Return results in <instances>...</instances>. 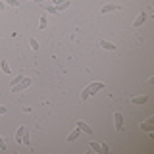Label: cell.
<instances>
[{
    "label": "cell",
    "instance_id": "cell-7",
    "mask_svg": "<svg viewBox=\"0 0 154 154\" xmlns=\"http://www.w3.org/2000/svg\"><path fill=\"white\" fill-rule=\"evenodd\" d=\"M141 129H143V131H148V133H152V129H154V125H152V118H148L144 123H141Z\"/></svg>",
    "mask_w": 154,
    "mask_h": 154
},
{
    "label": "cell",
    "instance_id": "cell-11",
    "mask_svg": "<svg viewBox=\"0 0 154 154\" xmlns=\"http://www.w3.org/2000/svg\"><path fill=\"white\" fill-rule=\"evenodd\" d=\"M25 131H27L25 125H21V127L16 131V143H21V137H23V133H25Z\"/></svg>",
    "mask_w": 154,
    "mask_h": 154
},
{
    "label": "cell",
    "instance_id": "cell-10",
    "mask_svg": "<svg viewBox=\"0 0 154 154\" xmlns=\"http://www.w3.org/2000/svg\"><path fill=\"white\" fill-rule=\"evenodd\" d=\"M79 135H81V129H79V127H75L73 131L67 135V141H75V139H79Z\"/></svg>",
    "mask_w": 154,
    "mask_h": 154
},
{
    "label": "cell",
    "instance_id": "cell-9",
    "mask_svg": "<svg viewBox=\"0 0 154 154\" xmlns=\"http://www.w3.org/2000/svg\"><path fill=\"white\" fill-rule=\"evenodd\" d=\"M0 69H2L6 75H10V73H12V67H10V64H8L6 60H2V62H0Z\"/></svg>",
    "mask_w": 154,
    "mask_h": 154
},
{
    "label": "cell",
    "instance_id": "cell-8",
    "mask_svg": "<svg viewBox=\"0 0 154 154\" xmlns=\"http://www.w3.org/2000/svg\"><path fill=\"white\" fill-rule=\"evenodd\" d=\"M77 127H79L83 133H87V135H93V129H91V127H89V125H87L85 122H77Z\"/></svg>",
    "mask_w": 154,
    "mask_h": 154
},
{
    "label": "cell",
    "instance_id": "cell-2",
    "mask_svg": "<svg viewBox=\"0 0 154 154\" xmlns=\"http://www.w3.org/2000/svg\"><path fill=\"white\" fill-rule=\"evenodd\" d=\"M31 87V77H23L21 81H19L17 85H14L12 87V93H21V91H25Z\"/></svg>",
    "mask_w": 154,
    "mask_h": 154
},
{
    "label": "cell",
    "instance_id": "cell-3",
    "mask_svg": "<svg viewBox=\"0 0 154 154\" xmlns=\"http://www.w3.org/2000/svg\"><path fill=\"white\" fill-rule=\"evenodd\" d=\"M114 123H116V131H123V116L119 112L114 114Z\"/></svg>",
    "mask_w": 154,
    "mask_h": 154
},
{
    "label": "cell",
    "instance_id": "cell-20",
    "mask_svg": "<svg viewBox=\"0 0 154 154\" xmlns=\"http://www.w3.org/2000/svg\"><path fill=\"white\" fill-rule=\"evenodd\" d=\"M0 150H6V143H4L2 137H0Z\"/></svg>",
    "mask_w": 154,
    "mask_h": 154
},
{
    "label": "cell",
    "instance_id": "cell-1",
    "mask_svg": "<svg viewBox=\"0 0 154 154\" xmlns=\"http://www.w3.org/2000/svg\"><path fill=\"white\" fill-rule=\"evenodd\" d=\"M102 89H104V83H102V81H96V83L89 85V87L83 91V93H81V100H89L91 96H94L98 91H102Z\"/></svg>",
    "mask_w": 154,
    "mask_h": 154
},
{
    "label": "cell",
    "instance_id": "cell-21",
    "mask_svg": "<svg viewBox=\"0 0 154 154\" xmlns=\"http://www.w3.org/2000/svg\"><path fill=\"white\" fill-rule=\"evenodd\" d=\"M2 114H6V106H0V116Z\"/></svg>",
    "mask_w": 154,
    "mask_h": 154
},
{
    "label": "cell",
    "instance_id": "cell-17",
    "mask_svg": "<svg viewBox=\"0 0 154 154\" xmlns=\"http://www.w3.org/2000/svg\"><path fill=\"white\" fill-rule=\"evenodd\" d=\"M29 139H31V137H29V131H25V133H23V137H21V143H23V144H31V141H29Z\"/></svg>",
    "mask_w": 154,
    "mask_h": 154
},
{
    "label": "cell",
    "instance_id": "cell-13",
    "mask_svg": "<svg viewBox=\"0 0 154 154\" xmlns=\"http://www.w3.org/2000/svg\"><path fill=\"white\" fill-rule=\"evenodd\" d=\"M91 150H94V152L102 154V146H100V143H94V141H91Z\"/></svg>",
    "mask_w": 154,
    "mask_h": 154
},
{
    "label": "cell",
    "instance_id": "cell-23",
    "mask_svg": "<svg viewBox=\"0 0 154 154\" xmlns=\"http://www.w3.org/2000/svg\"><path fill=\"white\" fill-rule=\"evenodd\" d=\"M50 2H52V0H50Z\"/></svg>",
    "mask_w": 154,
    "mask_h": 154
},
{
    "label": "cell",
    "instance_id": "cell-22",
    "mask_svg": "<svg viewBox=\"0 0 154 154\" xmlns=\"http://www.w3.org/2000/svg\"><path fill=\"white\" fill-rule=\"evenodd\" d=\"M0 10H4V2H2V0H0Z\"/></svg>",
    "mask_w": 154,
    "mask_h": 154
},
{
    "label": "cell",
    "instance_id": "cell-12",
    "mask_svg": "<svg viewBox=\"0 0 154 154\" xmlns=\"http://www.w3.org/2000/svg\"><path fill=\"white\" fill-rule=\"evenodd\" d=\"M100 46L104 48V50H116V45L110 41H100Z\"/></svg>",
    "mask_w": 154,
    "mask_h": 154
},
{
    "label": "cell",
    "instance_id": "cell-16",
    "mask_svg": "<svg viewBox=\"0 0 154 154\" xmlns=\"http://www.w3.org/2000/svg\"><path fill=\"white\" fill-rule=\"evenodd\" d=\"M23 77H25V75H16V77H14V79H12V81H10V87H14V85H17V83H19V81H21V79H23Z\"/></svg>",
    "mask_w": 154,
    "mask_h": 154
},
{
    "label": "cell",
    "instance_id": "cell-19",
    "mask_svg": "<svg viewBox=\"0 0 154 154\" xmlns=\"http://www.w3.org/2000/svg\"><path fill=\"white\" fill-rule=\"evenodd\" d=\"M6 4H8V6H19V0H6Z\"/></svg>",
    "mask_w": 154,
    "mask_h": 154
},
{
    "label": "cell",
    "instance_id": "cell-6",
    "mask_svg": "<svg viewBox=\"0 0 154 154\" xmlns=\"http://www.w3.org/2000/svg\"><path fill=\"white\" fill-rule=\"evenodd\" d=\"M131 102H133V104H146V102H148V96H146V94L133 96V98H131Z\"/></svg>",
    "mask_w": 154,
    "mask_h": 154
},
{
    "label": "cell",
    "instance_id": "cell-4",
    "mask_svg": "<svg viewBox=\"0 0 154 154\" xmlns=\"http://www.w3.org/2000/svg\"><path fill=\"white\" fill-rule=\"evenodd\" d=\"M122 10V6L119 4H106V6H102V14H108V12H119Z\"/></svg>",
    "mask_w": 154,
    "mask_h": 154
},
{
    "label": "cell",
    "instance_id": "cell-5",
    "mask_svg": "<svg viewBox=\"0 0 154 154\" xmlns=\"http://www.w3.org/2000/svg\"><path fill=\"white\" fill-rule=\"evenodd\" d=\"M144 19H146V14H139V16H137V19H135V21H133V27L135 29H139V27H141L143 25V23H144Z\"/></svg>",
    "mask_w": 154,
    "mask_h": 154
},
{
    "label": "cell",
    "instance_id": "cell-18",
    "mask_svg": "<svg viewBox=\"0 0 154 154\" xmlns=\"http://www.w3.org/2000/svg\"><path fill=\"white\" fill-rule=\"evenodd\" d=\"M38 27L46 29V14H42V16H41V23H38Z\"/></svg>",
    "mask_w": 154,
    "mask_h": 154
},
{
    "label": "cell",
    "instance_id": "cell-14",
    "mask_svg": "<svg viewBox=\"0 0 154 154\" xmlns=\"http://www.w3.org/2000/svg\"><path fill=\"white\" fill-rule=\"evenodd\" d=\"M29 45H31V48H33V50H35V52L38 50V48H41V46H38V41H37V38H33V37L29 38Z\"/></svg>",
    "mask_w": 154,
    "mask_h": 154
},
{
    "label": "cell",
    "instance_id": "cell-15",
    "mask_svg": "<svg viewBox=\"0 0 154 154\" xmlns=\"http://www.w3.org/2000/svg\"><path fill=\"white\" fill-rule=\"evenodd\" d=\"M46 12H48V14H58V8L54 6V4L48 2V4H46Z\"/></svg>",
    "mask_w": 154,
    "mask_h": 154
}]
</instances>
